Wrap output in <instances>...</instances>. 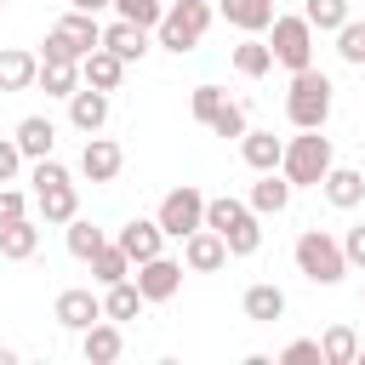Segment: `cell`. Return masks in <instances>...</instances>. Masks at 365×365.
Here are the masks:
<instances>
[{
	"instance_id": "1",
	"label": "cell",
	"mask_w": 365,
	"mask_h": 365,
	"mask_svg": "<svg viewBox=\"0 0 365 365\" xmlns=\"http://www.w3.org/2000/svg\"><path fill=\"white\" fill-rule=\"evenodd\" d=\"M205 228H217V234H222L228 257H257V245H262L257 211H251L245 200H234V194H217V200H205Z\"/></svg>"
},
{
	"instance_id": "2",
	"label": "cell",
	"mask_w": 365,
	"mask_h": 365,
	"mask_svg": "<svg viewBox=\"0 0 365 365\" xmlns=\"http://www.w3.org/2000/svg\"><path fill=\"white\" fill-rule=\"evenodd\" d=\"M291 257H297V274H302V279H314V285H342V274H348L342 240H336V234H325V228H302V234H297V245H291Z\"/></svg>"
},
{
	"instance_id": "3",
	"label": "cell",
	"mask_w": 365,
	"mask_h": 365,
	"mask_svg": "<svg viewBox=\"0 0 365 365\" xmlns=\"http://www.w3.org/2000/svg\"><path fill=\"white\" fill-rule=\"evenodd\" d=\"M285 120H291L297 131H319V125L331 120V80H325L314 63L291 74V91H285Z\"/></svg>"
},
{
	"instance_id": "4",
	"label": "cell",
	"mask_w": 365,
	"mask_h": 365,
	"mask_svg": "<svg viewBox=\"0 0 365 365\" xmlns=\"http://www.w3.org/2000/svg\"><path fill=\"white\" fill-rule=\"evenodd\" d=\"M29 182H34V211H40V222H68V217L80 211L74 177H68V165H57L51 154H46V160H34Z\"/></svg>"
},
{
	"instance_id": "5",
	"label": "cell",
	"mask_w": 365,
	"mask_h": 365,
	"mask_svg": "<svg viewBox=\"0 0 365 365\" xmlns=\"http://www.w3.org/2000/svg\"><path fill=\"white\" fill-rule=\"evenodd\" d=\"M331 165H336V160H331V137H325V125H319V131L291 137V143H285V154H279V171H285V182H291V188H319V177H325Z\"/></svg>"
},
{
	"instance_id": "6",
	"label": "cell",
	"mask_w": 365,
	"mask_h": 365,
	"mask_svg": "<svg viewBox=\"0 0 365 365\" xmlns=\"http://www.w3.org/2000/svg\"><path fill=\"white\" fill-rule=\"evenodd\" d=\"M211 17H217V6L211 0H177V6H165V17L154 23V34H160V46L165 51H194L200 40H205V29H211Z\"/></svg>"
},
{
	"instance_id": "7",
	"label": "cell",
	"mask_w": 365,
	"mask_h": 365,
	"mask_svg": "<svg viewBox=\"0 0 365 365\" xmlns=\"http://www.w3.org/2000/svg\"><path fill=\"white\" fill-rule=\"evenodd\" d=\"M103 46V23L91 17V11H63L51 29H46V51L40 57H57V63H80L86 51H97Z\"/></svg>"
},
{
	"instance_id": "8",
	"label": "cell",
	"mask_w": 365,
	"mask_h": 365,
	"mask_svg": "<svg viewBox=\"0 0 365 365\" xmlns=\"http://www.w3.org/2000/svg\"><path fill=\"white\" fill-rule=\"evenodd\" d=\"M268 51H274V63L279 68H308L314 63V29H308V17L302 11H291V17H279L274 11V23H268Z\"/></svg>"
},
{
	"instance_id": "9",
	"label": "cell",
	"mask_w": 365,
	"mask_h": 365,
	"mask_svg": "<svg viewBox=\"0 0 365 365\" xmlns=\"http://www.w3.org/2000/svg\"><path fill=\"white\" fill-rule=\"evenodd\" d=\"M154 222L165 228V240H188L194 228H205V194H200L194 182H182V188H171V194L160 200V211H154Z\"/></svg>"
},
{
	"instance_id": "10",
	"label": "cell",
	"mask_w": 365,
	"mask_h": 365,
	"mask_svg": "<svg viewBox=\"0 0 365 365\" xmlns=\"http://www.w3.org/2000/svg\"><path fill=\"white\" fill-rule=\"evenodd\" d=\"M137 291H143V302H171L177 291H182V262L177 257H148V262H137Z\"/></svg>"
},
{
	"instance_id": "11",
	"label": "cell",
	"mask_w": 365,
	"mask_h": 365,
	"mask_svg": "<svg viewBox=\"0 0 365 365\" xmlns=\"http://www.w3.org/2000/svg\"><path fill=\"white\" fill-rule=\"evenodd\" d=\"M51 319H57L63 331H86L91 319H103V297H97L91 285H68V291H57Z\"/></svg>"
},
{
	"instance_id": "12",
	"label": "cell",
	"mask_w": 365,
	"mask_h": 365,
	"mask_svg": "<svg viewBox=\"0 0 365 365\" xmlns=\"http://www.w3.org/2000/svg\"><path fill=\"white\" fill-rule=\"evenodd\" d=\"M120 165H125V148L114 143V137H86V148H80V177L86 182H114L120 177Z\"/></svg>"
},
{
	"instance_id": "13",
	"label": "cell",
	"mask_w": 365,
	"mask_h": 365,
	"mask_svg": "<svg viewBox=\"0 0 365 365\" xmlns=\"http://www.w3.org/2000/svg\"><path fill=\"white\" fill-rule=\"evenodd\" d=\"M114 245H120V251L131 257V268H137V262H148V257L165 251V228H160L154 217H131V222L114 234Z\"/></svg>"
},
{
	"instance_id": "14",
	"label": "cell",
	"mask_w": 365,
	"mask_h": 365,
	"mask_svg": "<svg viewBox=\"0 0 365 365\" xmlns=\"http://www.w3.org/2000/svg\"><path fill=\"white\" fill-rule=\"evenodd\" d=\"M222 262H228V245H222L217 228H194V234L182 240V268H188V274H217Z\"/></svg>"
},
{
	"instance_id": "15",
	"label": "cell",
	"mask_w": 365,
	"mask_h": 365,
	"mask_svg": "<svg viewBox=\"0 0 365 365\" xmlns=\"http://www.w3.org/2000/svg\"><path fill=\"white\" fill-rule=\"evenodd\" d=\"M80 354H86V365H114V359L125 354V331H120L114 319H91V325L80 331Z\"/></svg>"
},
{
	"instance_id": "16",
	"label": "cell",
	"mask_w": 365,
	"mask_h": 365,
	"mask_svg": "<svg viewBox=\"0 0 365 365\" xmlns=\"http://www.w3.org/2000/svg\"><path fill=\"white\" fill-rule=\"evenodd\" d=\"M68 125L74 131H103L108 125V91H97V86H74L68 91Z\"/></svg>"
},
{
	"instance_id": "17",
	"label": "cell",
	"mask_w": 365,
	"mask_h": 365,
	"mask_svg": "<svg viewBox=\"0 0 365 365\" xmlns=\"http://www.w3.org/2000/svg\"><path fill=\"white\" fill-rule=\"evenodd\" d=\"M319 194H325L336 211H354V205L365 200V171H354V165H331V171L319 177Z\"/></svg>"
},
{
	"instance_id": "18",
	"label": "cell",
	"mask_w": 365,
	"mask_h": 365,
	"mask_svg": "<svg viewBox=\"0 0 365 365\" xmlns=\"http://www.w3.org/2000/svg\"><path fill=\"white\" fill-rule=\"evenodd\" d=\"M291 194H297V188L285 182V171H257V182H251V200H245V205H251L257 217H279V211L291 205Z\"/></svg>"
},
{
	"instance_id": "19",
	"label": "cell",
	"mask_w": 365,
	"mask_h": 365,
	"mask_svg": "<svg viewBox=\"0 0 365 365\" xmlns=\"http://www.w3.org/2000/svg\"><path fill=\"white\" fill-rule=\"evenodd\" d=\"M103 46L131 68V63H143V57H148V29H137V23H125V17H114V23L103 29Z\"/></svg>"
},
{
	"instance_id": "20",
	"label": "cell",
	"mask_w": 365,
	"mask_h": 365,
	"mask_svg": "<svg viewBox=\"0 0 365 365\" xmlns=\"http://www.w3.org/2000/svg\"><path fill=\"white\" fill-rule=\"evenodd\" d=\"M120 80H125V63H120L108 46H97V51H86V57H80V86H97V91H120Z\"/></svg>"
},
{
	"instance_id": "21",
	"label": "cell",
	"mask_w": 365,
	"mask_h": 365,
	"mask_svg": "<svg viewBox=\"0 0 365 365\" xmlns=\"http://www.w3.org/2000/svg\"><path fill=\"white\" fill-rule=\"evenodd\" d=\"M11 143L23 148V160H46V154L57 148V125H51L46 114H23L17 131H11Z\"/></svg>"
},
{
	"instance_id": "22",
	"label": "cell",
	"mask_w": 365,
	"mask_h": 365,
	"mask_svg": "<svg viewBox=\"0 0 365 365\" xmlns=\"http://www.w3.org/2000/svg\"><path fill=\"white\" fill-rule=\"evenodd\" d=\"M148 302H143V291H137V279L125 274V279H114V285H103V319H114V325H125V319H137Z\"/></svg>"
},
{
	"instance_id": "23",
	"label": "cell",
	"mask_w": 365,
	"mask_h": 365,
	"mask_svg": "<svg viewBox=\"0 0 365 365\" xmlns=\"http://www.w3.org/2000/svg\"><path fill=\"white\" fill-rule=\"evenodd\" d=\"M240 308H245V319L274 325V319H285V291H279V285H268V279H257V285H245Z\"/></svg>"
},
{
	"instance_id": "24",
	"label": "cell",
	"mask_w": 365,
	"mask_h": 365,
	"mask_svg": "<svg viewBox=\"0 0 365 365\" xmlns=\"http://www.w3.org/2000/svg\"><path fill=\"white\" fill-rule=\"evenodd\" d=\"M34 74H40V57L23 51V46H6L0 51V91H34Z\"/></svg>"
},
{
	"instance_id": "25",
	"label": "cell",
	"mask_w": 365,
	"mask_h": 365,
	"mask_svg": "<svg viewBox=\"0 0 365 365\" xmlns=\"http://www.w3.org/2000/svg\"><path fill=\"white\" fill-rule=\"evenodd\" d=\"M279 154H285V143H279L274 131H251V125H245V137H240V160H245L251 171H279Z\"/></svg>"
},
{
	"instance_id": "26",
	"label": "cell",
	"mask_w": 365,
	"mask_h": 365,
	"mask_svg": "<svg viewBox=\"0 0 365 365\" xmlns=\"http://www.w3.org/2000/svg\"><path fill=\"white\" fill-rule=\"evenodd\" d=\"M40 251V222L17 217V222H0V257L6 262H29Z\"/></svg>"
},
{
	"instance_id": "27",
	"label": "cell",
	"mask_w": 365,
	"mask_h": 365,
	"mask_svg": "<svg viewBox=\"0 0 365 365\" xmlns=\"http://www.w3.org/2000/svg\"><path fill=\"white\" fill-rule=\"evenodd\" d=\"M217 11L240 29V34H262L274 23V0H217Z\"/></svg>"
},
{
	"instance_id": "28",
	"label": "cell",
	"mask_w": 365,
	"mask_h": 365,
	"mask_svg": "<svg viewBox=\"0 0 365 365\" xmlns=\"http://www.w3.org/2000/svg\"><path fill=\"white\" fill-rule=\"evenodd\" d=\"M34 86H40L46 97H63V103H68V91L80 86V63H57V57H40V74H34Z\"/></svg>"
},
{
	"instance_id": "29",
	"label": "cell",
	"mask_w": 365,
	"mask_h": 365,
	"mask_svg": "<svg viewBox=\"0 0 365 365\" xmlns=\"http://www.w3.org/2000/svg\"><path fill=\"white\" fill-rule=\"evenodd\" d=\"M63 228H68V257H80V262H91V257H97V251L108 245V234H103L97 222H86L80 211H74V217H68Z\"/></svg>"
},
{
	"instance_id": "30",
	"label": "cell",
	"mask_w": 365,
	"mask_h": 365,
	"mask_svg": "<svg viewBox=\"0 0 365 365\" xmlns=\"http://www.w3.org/2000/svg\"><path fill=\"white\" fill-rule=\"evenodd\" d=\"M319 359H325V365H354V359H359V331H354V325H331V331L319 336Z\"/></svg>"
},
{
	"instance_id": "31",
	"label": "cell",
	"mask_w": 365,
	"mask_h": 365,
	"mask_svg": "<svg viewBox=\"0 0 365 365\" xmlns=\"http://www.w3.org/2000/svg\"><path fill=\"white\" fill-rule=\"evenodd\" d=\"M268 68H274V51H268V40H257V34H251V40H240V46H234V74H245V80H262Z\"/></svg>"
},
{
	"instance_id": "32",
	"label": "cell",
	"mask_w": 365,
	"mask_h": 365,
	"mask_svg": "<svg viewBox=\"0 0 365 365\" xmlns=\"http://www.w3.org/2000/svg\"><path fill=\"white\" fill-rule=\"evenodd\" d=\"M302 17H308L314 34H336L354 11H348V0H302Z\"/></svg>"
},
{
	"instance_id": "33",
	"label": "cell",
	"mask_w": 365,
	"mask_h": 365,
	"mask_svg": "<svg viewBox=\"0 0 365 365\" xmlns=\"http://www.w3.org/2000/svg\"><path fill=\"white\" fill-rule=\"evenodd\" d=\"M125 274H131V257L108 240V245L91 257V279H97V285H114V279H125Z\"/></svg>"
},
{
	"instance_id": "34",
	"label": "cell",
	"mask_w": 365,
	"mask_h": 365,
	"mask_svg": "<svg viewBox=\"0 0 365 365\" xmlns=\"http://www.w3.org/2000/svg\"><path fill=\"white\" fill-rule=\"evenodd\" d=\"M205 131H211V137H234V143H240V137H245V103H228V97H222V103H217V114L205 120Z\"/></svg>"
},
{
	"instance_id": "35",
	"label": "cell",
	"mask_w": 365,
	"mask_h": 365,
	"mask_svg": "<svg viewBox=\"0 0 365 365\" xmlns=\"http://www.w3.org/2000/svg\"><path fill=\"white\" fill-rule=\"evenodd\" d=\"M336 57L354 63V68H365V23H359V17H348V23L336 29Z\"/></svg>"
},
{
	"instance_id": "36",
	"label": "cell",
	"mask_w": 365,
	"mask_h": 365,
	"mask_svg": "<svg viewBox=\"0 0 365 365\" xmlns=\"http://www.w3.org/2000/svg\"><path fill=\"white\" fill-rule=\"evenodd\" d=\"M114 17H125V23H137V29L154 34V23L165 17V0H114Z\"/></svg>"
},
{
	"instance_id": "37",
	"label": "cell",
	"mask_w": 365,
	"mask_h": 365,
	"mask_svg": "<svg viewBox=\"0 0 365 365\" xmlns=\"http://www.w3.org/2000/svg\"><path fill=\"white\" fill-rule=\"evenodd\" d=\"M222 97H228L222 86H194V97H188V114H194V120L205 125V120L217 114V103H222Z\"/></svg>"
},
{
	"instance_id": "38",
	"label": "cell",
	"mask_w": 365,
	"mask_h": 365,
	"mask_svg": "<svg viewBox=\"0 0 365 365\" xmlns=\"http://www.w3.org/2000/svg\"><path fill=\"white\" fill-rule=\"evenodd\" d=\"M319 359V336H297V342H285L279 348V365H314ZM325 365V359H319Z\"/></svg>"
},
{
	"instance_id": "39",
	"label": "cell",
	"mask_w": 365,
	"mask_h": 365,
	"mask_svg": "<svg viewBox=\"0 0 365 365\" xmlns=\"http://www.w3.org/2000/svg\"><path fill=\"white\" fill-rule=\"evenodd\" d=\"M17 217H29V200H23V188L0 182V222H17Z\"/></svg>"
},
{
	"instance_id": "40",
	"label": "cell",
	"mask_w": 365,
	"mask_h": 365,
	"mask_svg": "<svg viewBox=\"0 0 365 365\" xmlns=\"http://www.w3.org/2000/svg\"><path fill=\"white\" fill-rule=\"evenodd\" d=\"M342 257H348V268H365V222H354L342 234Z\"/></svg>"
},
{
	"instance_id": "41",
	"label": "cell",
	"mask_w": 365,
	"mask_h": 365,
	"mask_svg": "<svg viewBox=\"0 0 365 365\" xmlns=\"http://www.w3.org/2000/svg\"><path fill=\"white\" fill-rule=\"evenodd\" d=\"M17 171H23V148H17L11 137H0V182H11Z\"/></svg>"
},
{
	"instance_id": "42",
	"label": "cell",
	"mask_w": 365,
	"mask_h": 365,
	"mask_svg": "<svg viewBox=\"0 0 365 365\" xmlns=\"http://www.w3.org/2000/svg\"><path fill=\"white\" fill-rule=\"evenodd\" d=\"M68 6H74V11H91V17H97V11H108L114 0H68Z\"/></svg>"
},
{
	"instance_id": "43",
	"label": "cell",
	"mask_w": 365,
	"mask_h": 365,
	"mask_svg": "<svg viewBox=\"0 0 365 365\" xmlns=\"http://www.w3.org/2000/svg\"><path fill=\"white\" fill-rule=\"evenodd\" d=\"M0 365H17V348H0Z\"/></svg>"
},
{
	"instance_id": "44",
	"label": "cell",
	"mask_w": 365,
	"mask_h": 365,
	"mask_svg": "<svg viewBox=\"0 0 365 365\" xmlns=\"http://www.w3.org/2000/svg\"><path fill=\"white\" fill-rule=\"evenodd\" d=\"M354 365H365V342H359V359H354Z\"/></svg>"
},
{
	"instance_id": "45",
	"label": "cell",
	"mask_w": 365,
	"mask_h": 365,
	"mask_svg": "<svg viewBox=\"0 0 365 365\" xmlns=\"http://www.w3.org/2000/svg\"><path fill=\"white\" fill-rule=\"evenodd\" d=\"M0 6H6V0H0Z\"/></svg>"
}]
</instances>
